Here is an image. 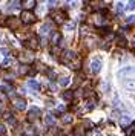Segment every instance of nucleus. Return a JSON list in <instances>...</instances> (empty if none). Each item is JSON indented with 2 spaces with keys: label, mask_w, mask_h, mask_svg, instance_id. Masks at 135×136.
I'll return each instance as SVG.
<instances>
[{
  "label": "nucleus",
  "mask_w": 135,
  "mask_h": 136,
  "mask_svg": "<svg viewBox=\"0 0 135 136\" xmlns=\"http://www.w3.org/2000/svg\"><path fill=\"white\" fill-rule=\"evenodd\" d=\"M91 67H92V72H94V73H98L100 69H101V61H100V60H94L92 64H91Z\"/></svg>",
  "instance_id": "nucleus-1"
},
{
  "label": "nucleus",
  "mask_w": 135,
  "mask_h": 136,
  "mask_svg": "<svg viewBox=\"0 0 135 136\" xmlns=\"http://www.w3.org/2000/svg\"><path fill=\"white\" fill-rule=\"evenodd\" d=\"M127 9H135V2H129V6Z\"/></svg>",
  "instance_id": "nucleus-14"
},
{
  "label": "nucleus",
  "mask_w": 135,
  "mask_h": 136,
  "mask_svg": "<svg viewBox=\"0 0 135 136\" xmlns=\"http://www.w3.org/2000/svg\"><path fill=\"white\" fill-rule=\"evenodd\" d=\"M127 22H129V23H135V15H130V17H127Z\"/></svg>",
  "instance_id": "nucleus-12"
},
{
  "label": "nucleus",
  "mask_w": 135,
  "mask_h": 136,
  "mask_svg": "<svg viewBox=\"0 0 135 136\" xmlns=\"http://www.w3.org/2000/svg\"><path fill=\"white\" fill-rule=\"evenodd\" d=\"M124 86L129 89V90H135V80H127L124 83Z\"/></svg>",
  "instance_id": "nucleus-3"
},
{
  "label": "nucleus",
  "mask_w": 135,
  "mask_h": 136,
  "mask_svg": "<svg viewBox=\"0 0 135 136\" xmlns=\"http://www.w3.org/2000/svg\"><path fill=\"white\" fill-rule=\"evenodd\" d=\"M22 17H23V20H25V22H32V20H34V15H32V14H26V12H23Z\"/></svg>",
  "instance_id": "nucleus-4"
},
{
  "label": "nucleus",
  "mask_w": 135,
  "mask_h": 136,
  "mask_svg": "<svg viewBox=\"0 0 135 136\" xmlns=\"http://www.w3.org/2000/svg\"><path fill=\"white\" fill-rule=\"evenodd\" d=\"M17 107L20 109V110H23L25 109V101L23 100H17Z\"/></svg>",
  "instance_id": "nucleus-6"
},
{
  "label": "nucleus",
  "mask_w": 135,
  "mask_h": 136,
  "mask_svg": "<svg viewBox=\"0 0 135 136\" xmlns=\"http://www.w3.org/2000/svg\"><path fill=\"white\" fill-rule=\"evenodd\" d=\"M129 121H130V119H129V118H127V116H123V118H121V121H120V122H121V124H123V125H124V124H127V122H129Z\"/></svg>",
  "instance_id": "nucleus-9"
},
{
  "label": "nucleus",
  "mask_w": 135,
  "mask_h": 136,
  "mask_svg": "<svg viewBox=\"0 0 135 136\" xmlns=\"http://www.w3.org/2000/svg\"><path fill=\"white\" fill-rule=\"evenodd\" d=\"M46 122H48V124H52V122H54V118H52L51 115H46Z\"/></svg>",
  "instance_id": "nucleus-8"
},
{
  "label": "nucleus",
  "mask_w": 135,
  "mask_h": 136,
  "mask_svg": "<svg viewBox=\"0 0 135 136\" xmlns=\"http://www.w3.org/2000/svg\"><path fill=\"white\" fill-rule=\"evenodd\" d=\"M60 84H62V86H68V84H69V78H62V80H60Z\"/></svg>",
  "instance_id": "nucleus-7"
},
{
  "label": "nucleus",
  "mask_w": 135,
  "mask_h": 136,
  "mask_svg": "<svg viewBox=\"0 0 135 136\" xmlns=\"http://www.w3.org/2000/svg\"><path fill=\"white\" fill-rule=\"evenodd\" d=\"M63 98H66V100H71V98H72V93H63Z\"/></svg>",
  "instance_id": "nucleus-13"
},
{
  "label": "nucleus",
  "mask_w": 135,
  "mask_h": 136,
  "mask_svg": "<svg viewBox=\"0 0 135 136\" xmlns=\"http://www.w3.org/2000/svg\"><path fill=\"white\" fill-rule=\"evenodd\" d=\"M2 64H3V66H9V64H11V60H9V58H6V60L2 61Z\"/></svg>",
  "instance_id": "nucleus-10"
},
{
  "label": "nucleus",
  "mask_w": 135,
  "mask_h": 136,
  "mask_svg": "<svg viewBox=\"0 0 135 136\" xmlns=\"http://www.w3.org/2000/svg\"><path fill=\"white\" fill-rule=\"evenodd\" d=\"M59 40H60V35L57 34V32H54V35H52V44H57Z\"/></svg>",
  "instance_id": "nucleus-5"
},
{
  "label": "nucleus",
  "mask_w": 135,
  "mask_h": 136,
  "mask_svg": "<svg viewBox=\"0 0 135 136\" xmlns=\"http://www.w3.org/2000/svg\"><path fill=\"white\" fill-rule=\"evenodd\" d=\"M28 84H29L31 87H34V89H38V84H37V83H34V81H29Z\"/></svg>",
  "instance_id": "nucleus-11"
},
{
  "label": "nucleus",
  "mask_w": 135,
  "mask_h": 136,
  "mask_svg": "<svg viewBox=\"0 0 135 136\" xmlns=\"http://www.w3.org/2000/svg\"><path fill=\"white\" fill-rule=\"evenodd\" d=\"M124 133H126V136H135V125H133V124L129 125V127L124 130Z\"/></svg>",
  "instance_id": "nucleus-2"
}]
</instances>
